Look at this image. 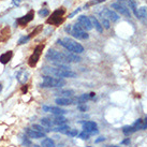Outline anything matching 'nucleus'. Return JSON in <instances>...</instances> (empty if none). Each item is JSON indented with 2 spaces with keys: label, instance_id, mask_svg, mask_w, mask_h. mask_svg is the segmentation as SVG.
I'll list each match as a JSON object with an SVG mask.
<instances>
[{
  "label": "nucleus",
  "instance_id": "nucleus-42",
  "mask_svg": "<svg viewBox=\"0 0 147 147\" xmlns=\"http://www.w3.org/2000/svg\"><path fill=\"white\" fill-rule=\"evenodd\" d=\"M1 90H2V85L0 84V91H1Z\"/></svg>",
  "mask_w": 147,
  "mask_h": 147
},
{
  "label": "nucleus",
  "instance_id": "nucleus-7",
  "mask_svg": "<svg viewBox=\"0 0 147 147\" xmlns=\"http://www.w3.org/2000/svg\"><path fill=\"white\" fill-rule=\"evenodd\" d=\"M65 10L63 8H59L57 10H55L53 13H52V15L49 17V20H47V23L51 25H54V26H58V25H60L63 22V14H65Z\"/></svg>",
  "mask_w": 147,
  "mask_h": 147
},
{
  "label": "nucleus",
  "instance_id": "nucleus-39",
  "mask_svg": "<svg viewBox=\"0 0 147 147\" xmlns=\"http://www.w3.org/2000/svg\"><path fill=\"white\" fill-rule=\"evenodd\" d=\"M121 143H123V144H129V143H130V139L128 138V139L123 140V142H121Z\"/></svg>",
  "mask_w": 147,
  "mask_h": 147
},
{
  "label": "nucleus",
  "instance_id": "nucleus-15",
  "mask_svg": "<svg viewBox=\"0 0 147 147\" xmlns=\"http://www.w3.org/2000/svg\"><path fill=\"white\" fill-rule=\"evenodd\" d=\"M28 78H29V73H28V71H27V70L21 69L16 73V80L21 83V84H25V83H27Z\"/></svg>",
  "mask_w": 147,
  "mask_h": 147
},
{
  "label": "nucleus",
  "instance_id": "nucleus-12",
  "mask_svg": "<svg viewBox=\"0 0 147 147\" xmlns=\"http://www.w3.org/2000/svg\"><path fill=\"white\" fill-rule=\"evenodd\" d=\"M33 17H34V12H33V11H30V12L27 13L26 15L20 17L16 21V23L20 25V26H25V25H27L28 23H30V22L32 21Z\"/></svg>",
  "mask_w": 147,
  "mask_h": 147
},
{
  "label": "nucleus",
  "instance_id": "nucleus-23",
  "mask_svg": "<svg viewBox=\"0 0 147 147\" xmlns=\"http://www.w3.org/2000/svg\"><path fill=\"white\" fill-rule=\"evenodd\" d=\"M67 123V119L62 116H57L55 119H53V123L54 125H58V126H61V125H65Z\"/></svg>",
  "mask_w": 147,
  "mask_h": 147
},
{
  "label": "nucleus",
  "instance_id": "nucleus-37",
  "mask_svg": "<svg viewBox=\"0 0 147 147\" xmlns=\"http://www.w3.org/2000/svg\"><path fill=\"white\" fill-rule=\"evenodd\" d=\"M22 1H23V0H12V3L17 7V5H20V4H21Z\"/></svg>",
  "mask_w": 147,
  "mask_h": 147
},
{
  "label": "nucleus",
  "instance_id": "nucleus-16",
  "mask_svg": "<svg viewBox=\"0 0 147 147\" xmlns=\"http://www.w3.org/2000/svg\"><path fill=\"white\" fill-rule=\"evenodd\" d=\"M25 132H26V134L28 135V138H31V139H41V138H45L44 133L39 132V131L34 130V129L26 128V129H25Z\"/></svg>",
  "mask_w": 147,
  "mask_h": 147
},
{
  "label": "nucleus",
  "instance_id": "nucleus-13",
  "mask_svg": "<svg viewBox=\"0 0 147 147\" xmlns=\"http://www.w3.org/2000/svg\"><path fill=\"white\" fill-rule=\"evenodd\" d=\"M83 129L84 131L86 132H88V133H98V130H97V123H94V121H85V123H83Z\"/></svg>",
  "mask_w": 147,
  "mask_h": 147
},
{
  "label": "nucleus",
  "instance_id": "nucleus-8",
  "mask_svg": "<svg viewBox=\"0 0 147 147\" xmlns=\"http://www.w3.org/2000/svg\"><path fill=\"white\" fill-rule=\"evenodd\" d=\"M43 49H44V45L43 44L38 45L37 47L34 49L32 55L29 57V60H28V63L30 67H36V65L38 63L39 59H40V57H41V54H42V52H43Z\"/></svg>",
  "mask_w": 147,
  "mask_h": 147
},
{
  "label": "nucleus",
  "instance_id": "nucleus-22",
  "mask_svg": "<svg viewBox=\"0 0 147 147\" xmlns=\"http://www.w3.org/2000/svg\"><path fill=\"white\" fill-rule=\"evenodd\" d=\"M135 131H138V130H136L133 126H126L123 128V134H126V135H129V134H131V133H134Z\"/></svg>",
  "mask_w": 147,
  "mask_h": 147
},
{
  "label": "nucleus",
  "instance_id": "nucleus-2",
  "mask_svg": "<svg viewBox=\"0 0 147 147\" xmlns=\"http://www.w3.org/2000/svg\"><path fill=\"white\" fill-rule=\"evenodd\" d=\"M58 43L63 46L68 52L70 53H74V54H82L84 52V47L83 45H81L80 43L75 42L72 39H69V38H65V39H60L58 40Z\"/></svg>",
  "mask_w": 147,
  "mask_h": 147
},
{
  "label": "nucleus",
  "instance_id": "nucleus-17",
  "mask_svg": "<svg viewBox=\"0 0 147 147\" xmlns=\"http://www.w3.org/2000/svg\"><path fill=\"white\" fill-rule=\"evenodd\" d=\"M90 21H91V24H92V27H94V29L98 31L99 33H102L103 32V27L101 23L98 21V18L94 16H90Z\"/></svg>",
  "mask_w": 147,
  "mask_h": 147
},
{
  "label": "nucleus",
  "instance_id": "nucleus-24",
  "mask_svg": "<svg viewBox=\"0 0 147 147\" xmlns=\"http://www.w3.org/2000/svg\"><path fill=\"white\" fill-rule=\"evenodd\" d=\"M42 146L43 147H55V143H54V141L52 139H49V138H46L42 141Z\"/></svg>",
  "mask_w": 147,
  "mask_h": 147
},
{
  "label": "nucleus",
  "instance_id": "nucleus-28",
  "mask_svg": "<svg viewBox=\"0 0 147 147\" xmlns=\"http://www.w3.org/2000/svg\"><path fill=\"white\" fill-rule=\"evenodd\" d=\"M101 25H102V27H104L105 29H110V21L105 18V17H102L101 16Z\"/></svg>",
  "mask_w": 147,
  "mask_h": 147
},
{
  "label": "nucleus",
  "instance_id": "nucleus-10",
  "mask_svg": "<svg viewBox=\"0 0 147 147\" xmlns=\"http://www.w3.org/2000/svg\"><path fill=\"white\" fill-rule=\"evenodd\" d=\"M78 24L82 27L84 30H91V29L94 28L92 27V24H91V21H90L89 17L85 16V15H81V16H78Z\"/></svg>",
  "mask_w": 147,
  "mask_h": 147
},
{
  "label": "nucleus",
  "instance_id": "nucleus-3",
  "mask_svg": "<svg viewBox=\"0 0 147 147\" xmlns=\"http://www.w3.org/2000/svg\"><path fill=\"white\" fill-rule=\"evenodd\" d=\"M65 31L68 33H70L71 36H73L74 38L80 39V40H86V39L89 38L88 33L86 32V30H84L78 23L75 25H69V26H67L65 27Z\"/></svg>",
  "mask_w": 147,
  "mask_h": 147
},
{
  "label": "nucleus",
  "instance_id": "nucleus-14",
  "mask_svg": "<svg viewBox=\"0 0 147 147\" xmlns=\"http://www.w3.org/2000/svg\"><path fill=\"white\" fill-rule=\"evenodd\" d=\"M43 111L44 112H51L52 114L56 115V116H62L63 114L67 113V111L62 110L60 107H54V106L51 107V106H46V105L43 106Z\"/></svg>",
  "mask_w": 147,
  "mask_h": 147
},
{
  "label": "nucleus",
  "instance_id": "nucleus-25",
  "mask_svg": "<svg viewBox=\"0 0 147 147\" xmlns=\"http://www.w3.org/2000/svg\"><path fill=\"white\" fill-rule=\"evenodd\" d=\"M70 128L68 126H63V125H61V126L57 127V128H54V129H52L53 131H56V132H60V133H67V131L69 130Z\"/></svg>",
  "mask_w": 147,
  "mask_h": 147
},
{
  "label": "nucleus",
  "instance_id": "nucleus-41",
  "mask_svg": "<svg viewBox=\"0 0 147 147\" xmlns=\"http://www.w3.org/2000/svg\"><path fill=\"white\" fill-rule=\"evenodd\" d=\"M78 109H80V110H81V111H86V110H87V106H82V105H80V106H78Z\"/></svg>",
  "mask_w": 147,
  "mask_h": 147
},
{
  "label": "nucleus",
  "instance_id": "nucleus-27",
  "mask_svg": "<svg viewBox=\"0 0 147 147\" xmlns=\"http://www.w3.org/2000/svg\"><path fill=\"white\" fill-rule=\"evenodd\" d=\"M32 129H34V130L39 131V132H42V133H47V132H49V129H45V128H43V127L39 126V125H33Z\"/></svg>",
  "mask_w": 147,
  "mask_h": 147
},
{
  "label": "nucleus",
  "instance_id": "nucleus-33",
  "mask_svg": "<svg viewBox=\"0 0 147 147\" xmlns=\"http://www.w3.org/2000/svg\"><path fill=\"white\" fill-rule=\"evenodd\" d=\"M39 15L42 17L47 16V15H49V11L47 10V9H41V10L39 11Z\"/></svg>",
  "mask_w": 147,
  "mask_h": 147
},
{
  "label": "nucleus",
  "instance_id": "nucleus-43",
  "mask_svg": "<svg viewBox=\"0 0 147 147\" xmlns=\"http://www.w3.org/2000/svg\"><path fill=\"white\" fill-rule=\"evenodd\" d=\"M107 147H118V146H107Z\"/></svg>",
  "mask_w": 147,
  "mask_h": 147
},
{
  "label": "nucleus",
  "instance_id": "nucleus-31",
  "mask_svg": "<svg viewBox=\"0 0 147 147\" xmlns=\"http://www.w3.org/2000/svg\"><path fill=\"white\" fill-rule=\"evenodd\" d=\"M89 133L88 132H86V131H83L81 133H78V138L82 140H88L89 139Z\"/></svg>",
  "mask_w": 147,
  "mask_h": 147
},
{
  "label": "nucleus",
  "instance_id": "nucleus-1",
  "mask_svg": "<svg viewBox=\"0 0 147 147\" xmlns=\"http://www.w3.org/2000/svg\"><path fill=\"white\" fill-rule=\"evenodd\" d=\"M43 73L51 75V76H56V78H73L76 76V73L73 72L72 70H67V69H61L59 67H55V68H44L43 69Z\"/></svg>",
  "mask_w": 147,
  "mask_h": 147
},
{
  "label": "nucleus",
  "instance_id": "nucleus-40",
  "mask_svg": "<svg viewBox=\"0 0 147 147\" xmlns=\"http://www.w3.org/2000/svg\"><path fill=\"white\" fill-rule=\"evenodd\" d=\"M105 140V138H100V139H97L96 140V143H100V142H102V141H104Z\"/></svg>",
  "mask_w": 147,
  "mask_h": 147
},
{
  "label": "nucleus",
  "instance_id": "nucleus-18",
  "mask_svg": "<svg viewBox=\"0 0 147 147\" xmlns=\"http://www.w3.org/2000/svg\"><path fill=\"white\" fill-rule=\"evenodd\" d=\"M13 57V53L12 51H8V52H5L3 53L1 56H0V62L2 63V65H7Z\"/></svg>",
  "mask_w": 147,
  "mask_h": 147
},
{
  "label": "nucleus",
  "instance_id": "nucleus-9",
  "mask_svg": "<svg viewBox=\"0 0 147 147\" xmlns=\"http://www.w3.org/2000/svg\"><path fill=\"white\" fill-rule=\"evenodd\" d=\"M100 15L102 17H105L109 21L112 22H117L119 20V15L115 12L114 10H111V9H104L103 11L100 12Z\"/></svg>",
  "mask_w": 147,
  "mask_h": 147
},
{
  "label": "nucleus",
  "instance_id": "nucleus-32",
  "mask_svg": "<svg viewBox=\"0 0 147 147\" xmlns=\"http://www.w3.org/2000/svg\"><path fill=\"white\" fill-rule=\"evenodd\" d=\"M65 134L69 135V136H76V135H78V131L75 130V129H69Z\"/></svg>",
  "mask_w": 147,
  "mask_h": 147
},
{
  "label": "nucleus",
  "instance_id": "nucleus-30",
  "mask_svg": "<svg viewBox=\"0 0 147 147\" xmlns=\"http://www.w3.org/2000/svg\"><path fill=\"white\" fill-rule=\"evenodd\" d=\"M59 96H65V97H71L73 94V91L72 90H61L58 92Z\"/></svg>",
  "mask_w": 147,
  "mask_h": 147
},
{
  "label": "nucleus",
  "instance_id": "nucleus-34",
  "mask_svg": "<svg viewBox=\"0 0 147 147\" xmlns=\"http://www.w3.org/2000/svg\"><path fill=\"white\" fill-rule=\"evenodd\" d=\"M147 129V117L142 121V125H141V130H145Z\"/></svg>",
  "mask_w": 147,
  "mask_h": 147
},
{
  "label": "nucleus",
  "instance_id": "nucleus-19",
  "mask_svg": "<svg viewBox=\"0 0 147 147\" xmlns=\"http://www.w3.org/2000/svg\"><path fill=\"white\" fill-rule=\"evenodd\" d=\"M136 17L141 21L145 22V20H147V7H141L140 9H138Z\"/></svg>",
  "mask_w": 147,
  "mask_h": 147
},
{
  "label": "nucleus",
  "instance_id": "nucleus-20",
  "mask_svg": "<svg viewBox=\"0 0 147 147\" xmlns=\"http://www.w3.org/2000/svg\"><path fill=\"white\" fill-rule=\"evenodd\" d=\"M129 9L133 12L135 16H136V13H138V4H136V0H127Z\"/></svg>",
  "mask_w": 147,
  "mask_h": 147
},
{
  "label": "nucleus",
  "instance_id": "nucleus-21",
  "mask_svg": "<svg viewBox=\"0 0 147 147\" xmlns=\"http://www.w3.org/2000/svg\"><path fill=\"white\" fill-rule=\"evenodd\" d=\"M67 58H68V62H80L81 58L74 55V53H67Z\"/></svg>",
  "mask_w": 147,
  "mask_h": 147
},
{
  "label": "nucleus",
  "instance_id": "nucleus-11",
  "mask_svg": "<svg viewBox=\"0 0 147 147\" xmlns=\"http://www.w3.org/2000/svg\"><path fill=\"white\" fill-rule=\"evenodd\" d=\"M78 101V99L69 98V97H60V98L56 99V103L59 106H67V105H72L75 104V102Z\"/></svg>",
  "mask_w": 147,
  "mask_h": 147
},
{
  "label": "nucleus",
  "instance_id": "nucleus-44",
  "mask_svg": "<svg viewBox=\"0 0 147 147\" xmlns=\"http://www.w3.org/2000/svg\"><path fill=\"white\" fill-rule=\"evenodd\" d=\"M34 147H40V146H38V145H34Z\"/></svg>",
  "mask_w": 147,
  "mask_h": 147
},
{
  "label": "nucleus",
  "instance_id": "nucleus-6",
  "mask_svg": "<svg viewBox=\"0 0 147 147\" xmlns=\"http://www.w3.org/2000/svg\"><path fill=\"white\" fill-rule=\"evenodd\" d=\"M112 9H114L115 12L120 13L121 15L126 17H131V12L127 0H119L117 2L112 3Z\"/></svg>",
  "mask_w": 147,
  "mask_h": 147
},
{
  "label": "nucleus",
  "instance_id": "nucleus-5",
  "mask_svg": "<svg viewBox=\"0 0 147 147\" xmlns=\"http://www.w3.org/2000/svg\"><path fill=\"white\" fill-rule=\"evenodd\" d=\"M65 85V81L60 78H52L51 75L43 76V82L40 84L41 87L44 88H53V87H62Z\"/></svg>",
  "mask_w": 147,
  "mask_h": 147
},
{
  "label": "nucleus",
  "instance_id": "nucleus-29",
  "mask_svg": "<svg viewBox=\"0 0 147 147\" xmlns=\"http://www.w3.org/2000/svg\"><path fill=\"white\" fill-rule=\"evenodd\" d=\"M30 38H31V36L30 34H28V36H24V37H22L20 40H18V43L17 44H20V45H23L25 44V43H27V42L30 40Z\"/></svg>",
  "mask_w": 147,
  "mask_h": 147
},
{
  "label": "nucleus",
  "instance_id": "nucleus-26",
  "mask_svg": "<svg viewBox=\"0 0 147 147\" xmlns=\"http://www.w3.org/2000/svg\"><path fill=\"white\" fill-rule=\"evenodd\" d=\"M41 123L44 127H46V128H52V127L54 126L53 120H51V119H49V118H42Z\"/></svg>",
  "mask_w": 147,
  "mask_h": 147
},
{
  "label": "nucleus",
  "instance_id": "nucleus-4",
  "mask_svg": "<svg viewBox=\"0 0 147 147\" xmlns=\"http://www.w3.org/2000/svg\"><path fill=\"white\" fill-rule=\"evenodd\" d=\"M45 57L47 60L53 61L55 63H63V65L69 63L68 58H67V53H61V52H58L55 49H49Z\"/></svg>",
  "mask_w": 147,
  "mask_h": 147
},
{
  "label": "nucleus",
  "instance_id": "nucleus-38",
  "mask_svg": "<svg viewBox=\"0 0 147 147\" xmlns=\"http://www.w3.org/2000/svg\"><path fill=\"white\" fill-rule=\"evenodd\" d=\"M103 1H105V0H96V1H92L90 4H97V3H100V2H103Z\"/></svg>",
  "mask_w": 147,
  "mask_h": 147
},
{
  "label": "nucleus",
  "instance_id": "nucleus-36",
  "mask_svg": "<svg viewBox=\"0 0 147 147\" xmlns=\"http://www.w3.org/2000/svg\"><path fill=\"white\" fill-rule=\"evenodd\" d=\"M23 144H24V145H27V146H29V145H31V142H30L28 139L23 138Z\"/></svg>",
  "mask_w": 147,
  "mask_h": 147
},
{
  "label": "nucleus",
  "instance_id": "nucleus-35",
  "mask_svg": "<svg viewBox=\"0 0 147 147\" xmlns=\"http://www.w3.org/2000/svg\"><path fill=\"white\" fill-rule=\"evenodd\" d=\"M80 11H81V8L76 9V10H75L74 12H72V13H71V14H70V15H69V18H72V17H73L74 15H76V14H78V13L80 12Z\"/></svg>",
  "mask_w": 147,
  "mask_h": 147
}]
</instances>
